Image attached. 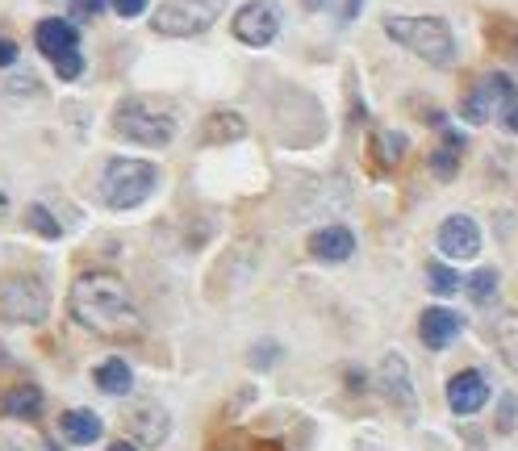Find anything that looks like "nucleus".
<instances>
[{
	"instance_id": "nucleus-23",
	"label": "nucleus",
	"mask_w": 518,
	"mask_h": 451,
	"mask_svg": "<svg viewBox=\"0 0 518 451\" xmlns=\"http://www.w3.org/2000/svg\"><path fill=\"white\" fill-rule=\"evenodd\" d=\"M493 293H498V272L493 268H481V272L468 276V297H473L477 305H489Z\"/></svg>"
},
{
	"instance_id": "nucleus-8",
	"label": "nucleus",
	"mask_w": 518,
	"mask_h": 451,
	"mask_svg": "<svg viewBox=\"0 0 518 451\" xmlns=\"http://www.w3.org/2000/svg\"><path fill=\"white\" fill-rule=\"evenodd\" d=\"M230 30H234V38H239L243 46H268L280 34V9H276V0H247V5L234 13Z\"/></svg>"
},
{
	"instance_id": "nucleus-7",
	"label": "nucleus",
	"mask_w": 518,
	"mask_h": 451,
	"mask_svg": "<svg viewBox=\"0 0 518 451\" xmlns=\"http://www.w3.org/2000/svg\"><path fill=\"white\" fill-rule=\"evenodd\" d=\"M514 97H518V92H514V80L506 76V71H489V76H481L460 97V117L468 126H485V122H493V117H502V109Z\"/></svg>"
},
{
	"instance_id": "nucleus-3",
	"label": "nucleus",
	"mask_w": 518,
	"mask_h": 451,
	"mask_svg": "<svg viewBox=\"0 0 518 451\" xmlns=\"http://www.w3.org/2000/svg\"><path fill=\"white\" fill-rule=\"evenodd\" d=\"M113 130L130 142H143V147H168L176 138V117L172 109H163L147 97H126L113 109Z\"/></svg>"
},
{
	"instance_id": "nucleus-15",
	"label": "nucleus",
	"mask_w": 518,
	"mask_h": 451,
	"mask_svg": "<svg viewBox=\"0 0 518 451\" xmlns=\"http://www.w3.org/2000/svg\"><path fill=\"white\" fill-rule=\"evenodd\" d=\"M351 251H356V234L347 226H322L310 234V255L322 264H343V259H351Z\"/></svg>"
},
{
	"instance_id": "nucleus-4",
	"label": "nucleus",
	"mask_w": 518,
	"mask_h": 451,
	"mask_svg": "<svg viewBox=\"0 0 518 451\" xmlns=\"http://www.w3.org/2000/svg\"><path fill=\"white\" fill-rule=\"evenodd\" d=\"M159 184V168L147 159H109V168L101 176V193L109 209H134L143 205Z\"/></svg>"
},
{
	"instance_id": "nucleus-9",
	"label": "nucleus",
	"mask_w": 518,
	"mask_h": 451,
	"mask_svg": "<svg viewBox=\"0 0 518 451\" xmlns=\"http://www.w3.org/2000/svg\"><path fill=\"white\" fill-rule=\"evenodd\" d=\"M381 393L389 406H397L406 418H414V406H418V393H414V381H410V368L397 351H389L381 360Z\"/></svg>"
},
{
	"instance_id": "nucleus-6",
	"label": "nucleus",
	"mask_w": 518,
	"mask_h": 451,
	"mask_svg": "<svg viewBox=\"0 0 518 451\" xmlns=\"http://www.w3.org/2000/svg\"><path fill=\"white\" fill-rule=\"evenodd\" d=\"M222 13H226V0H163L151 26L155 34H168V38H193V34H205Z\"/></svg>"
},
{
	"instance_id": "nucleus-22",
	"label": "nucleus",
	"mask_w": 518,
	"mask_h": 451,
	"mask_svg": "<svg viewBox=\"0 0 518 451\" xmlns=\"http://www.w3.org/2000/svg\"><path fill=\"white\" fill-rule=\"evenodd\" d=\"M493 343H498V355L506 360V368L518 372V310L498 318V326H493Z\"/></svg>"
},
{
	"instance_id": "nucleus-20",
	"label": "nucleus",
	"mask_w": 518,
	"mask_h": 451,
	"mask_svg": "<svg viewBox=\"0 0 518 451\" xmlns=\"http://www.w3.org/2000/svg\"><path fill=\"white\" fill-rule=\"evenodd\" d=\"M92 381H97L101 393H109V397H126L134 389V372H130L126 360H105L97 372H92Z\"/></svg>"
},
{
	"instance_id": "nucleus-21",
	"label": "nucleus",
	"mask_w": 518,
	"mask_h": 451,
	"mask_svg": "<svg viewBox=\"0 0 518 451\" xmlns=\"http://www.w3.org/2000/svg\"><path fill=\"white\" fill-rule=\"evenodd\" d=\"M247 134V122H243V117L239 113H209L205 117V130H201V138L205 142H239Z\"/></svg>"
},
{
	"instance_id": "nucleus-16",
	"label": "nucleus",
	"mask_w": 518,
	"mask_h": 451,
	"mask_svg": "<svg viewBox=\"0 0 518 451\" xmlns=\"http://www.w3.org/2000/svg\"><path fill=\"white\" fill-rule=\"evenodd\" d=\"M59 431H63V439L67 443H76V447H88V443H97L101 439V418L92 414V410H67L63 418H59Z\"/></svg>"
},
{
	"instance_id": "nucleus-28",
	"label": "nucleus",
	"mask_w": 518,
	"mask_h": 451,
	"mask_svg": "<svg viewBox=\"0 0 518 451\" xmlns=\"http://www.w3.org/2000/svg\"><path fill=\"white\" fill-rule=\"evenodd\" d=\"M255 443H259V439H251V435H243V431H230V435H226V447H218V451H255Z\"/></svg>"
},
{
	"instance_id": "nucleus-27",
	"label": "nucleus",
	"mask_w": 518,
	"mask_h": 451,
	"mask_svg": "<svg viewBox=\"0 0 518 451\" xmlns=\"http://www.w3.org/2000/svg\"><path fill=\"white\" fill-rule=\"evenodd\" d=\"M55 71H59V80H76L80 71H84L80 51H67V55H59V59H55Z\"/></svg>"
},
{
	"instance_id": "nucleus-19",
	"label": "nucleus",
	"mask_w": 518,
	"mask_h": 451,
	"mask_svg": "<svg viewBox=\"0 0 518 451\" xmlns=\"http://www.w3.org/2000/svg\"><path fill=\"white\" fill-rule=\"evenodd\" d=\"M406 134H397V130H372V147H368V155L376 159V168H397L402 163V155H406Z\"/></svg>"
},
{
	"instance_id": "nucleus-13",
	"label": "nucleus",
	"mask_w": 518,
	"mask_h": 451,
	"mask_svg": "<svg viewBox=\"0 0 518 451\" xmlns=\"http://www.w3.org/2000/svg\"><path fill=\"white\" fill-rule=\"evenodd\" d=\"M418 335H422V343H427L431 351H443V347H452V343L464 335V318H460L456 310L431 305V310L418 318Z\"/></svg>"
},
{
	"instance_id": "nucleus-34",
	"label": "nucleus",
	"mask_w": 518,
	"mask_h": 451,
	"mask_svg": "<svg viewBox=\"0 0 518 451\" xmlns=\"http://www.w3.org/2000/svg\"><path fill=\"white\" fill-rule=\"evenodd\" d=\"M109 451H138V447H134V443H126V439H122V443H113V447H109Z\"/></svg>"
},
{
	"instance_id": "nucleus-2",
	"label": "nucleus",
	"mask_w": 518,
	"mask_h": 451,
	"mask_svg": "<svg viewBox=\"0 0 518 451\" xmlns=\"http://www.w3.org/2000/svg\"><path fill=\"white\" fill-rule=\"evenodd\" d=\"M385 34L435 67H447L456 59V38L443 17H385Z\"/></svg>"
},
{
	"instance_id": "nucleus-33",
	"label": "nucleus",
	"mask_w": 518,
	"mask_h": 451,
	"mask_svg": "<svg viewBox=\"0 0 518 451\" xmlns=\"http://www.w3.org/2000/svg\"><path fill=\"white\" fill-rule=\"evenodd\" d=\"M360 9H364V0H347V5H343V21H351Z\"/></svg>"
},
{
	"instance_id": "nucleus-1",
	"label": "nucleus",
	"mask_w": 518,
	"mask_h": 451,
	"mask_svg": "<svg viewBox=\"0 0 518 451\" xmlns=\"http://www.w3.org/2000/svg\"><path fill=\"white\" fill-rule=\"evenodd\" d=\"M67 310H72V318L84 330L109 343H126L143 335V314L130 301L122 276L113 272H84L72 284V293H67Z\"/></svg>"
},
{
	"instance_id": "nucleus-12",
	"label": "nucleus",
	"mask_w": 518,
	"mask_h": 451,
	"mask_svg": "<svg viewBox=\"0 0 518 451\" xmlns=\"http://www.w3.org/2000/svg\"><path fill=\"white\" fill-rule=\"evenodd\" d=\"M485 401H489V381L477 368H468V372H460V376L447 381V406H452V414L468 418V414H477Z\"/></svg>"
},
{
	"instance_id": "nucleus-36",
	"label": "nucleus",
	"mask_w": 518,
	"mask_h": 451,
	"mask_svg": "<svg viewBox=\"0 0 518 451\" xmlns=\"http://www.w3.org/2000/svg\"><path fill=\"white\" fill-rule=\"evenodd\" d=\"M305 9H322V0H305Z\"/></svg>"
},
{
	"instance_id": "nucleus-30",
	"label": "nucleus",
	"mask_w": 518,
	"mask_h": 451,
	"mask_svg": "<svg viewBox=\"0 0 518 451\" xmlns=\"http://www.w3.org/2000/svg\"><path fill=\"white\" fill-rule=\"evenodd\" d=\"M113 9L122 17H138V13H147V0H113Z\"/></svg>"
},
{
	"instance_id": "nucleus-26",
	"label": "nucleus",
	"mask_w": 518,
	"mask_h": 451,
	"mask_svg": "<svg viewBox=\"0 0 518 451\" xmlns=\"http://www.w3.org/2000/svg\"><path fill=\"white\" fill-rule=\"evenodd\" d=\"M493 426H498L502 435H510L514 426H518V393H506V397H502V406H498V422H493Z\"/></svg>"
},
{
	"instance_id": "nucleus-32",
	"label": "nucleus",
	"mask_w": 518,
	"mask_h": 451,
	"mask_svg": "<svg viewBox=\"0 0 518 451\" xmlns=\"http://www.w3.org/2000/svg\"><path fill=\"white\" fill-rule=\"evenodd\" d=\"M101 9H105V0H80V9H76V13H80V17H97Z\"/></svg>"
},
{
	"instance_id": "nucleus-11",
	"label": "nucleus",
	"mask_w": 518,
	"mask_h": 451,
	"mask_svg": "<svg viewBox=\"0 0 518 451\" xmlns=\"http://www.w3.org/2000/svg\"><path fill=\"white\" fill-rule=\"evenodd\" d=\"M439 251L447 259H477L481 251V226L468 218V213H452L439 226Z\"/></svg>"
},
{
	"instance_id": "nucleus-14",
	"label": "nucleus",
	"mask_w": 518,
	"mask_h": 451,
	"mask_svg": "<svg viewBox=\"0 0 518 451\" xmlns=\"http://www.w3.org/2000/svg\"><path fill=\"white\" fill-rule=\"evenodd\" d=\"M34 42H38V51L51 59V63H55L59 55H67V51H80V34H76V26H72V21H59V17L38 21Z\"/></svg>"
},
{
	"instance_id": "nucleus-29",
	"label": "nucleus",
	"mask_w": 518,
	"mask_h": 451,
	"mask_svg": "<svg viewBox=\"0 0 518 451\" xmlns=\"http://www.w3.org/2000/svg\"><path fill=\"white\" fill-rule=\"evenodd\" d=\"M498 122H502V130H506V134H518V97H514V101L502 109V117H498Z\"/></svg>"
},
{
	"instance_id": "nucleus-24",
	"label": "nucleus",
	"mask_w": 518,
	"mask_h": 451,
	"mask_svg": "<svg viewBox=\"0 0 518 451\" xmlns=\"http://www.w3.org/2000/svg\"><path fill=\"white\" fill-rule=\"evenodd\" d=\"M427 280H431V289H435L439 297H452V293L460 289V276L447 268V264H427Z\"/></svg>"
},
{
	"instance_id": "nucleus-35",
	"label": "nucleus",
	"mask_w": 518,
	"mask_h": 451,
	"mask_svg": "<svg viewBox=\"0 0 518 451\" xmlns=\"http://www.w3.org/2000/svg\"><path fill=\"white\" fill-rule=\"evenodd\" d=\"M5 209H9V201H5V193H0V218H5Z\"/></svg>"
},
{
	"instance_id": "nucleus-18",
	"label": "nucleus",
	"mask_w": 518,
	"mask_h": 451,
	"mask_svg": "<svg viewBox=\"0 0 518 451\" xmlns=\"http://www.w3.org/2000/svg\"><path fill=\"white\" fill-rule=\"evenodd\" d=\"M443 130V147L431 151V172L435 180H452L460 172V151H464V138L452 126H439Z\"/></svg>"
},
{
	"instance_id": "nucleus-31",
	"label": "nucleus",
	"mask_w": 518,
	"mask_h": 451,
	"mask_svg": "<svg viewBox=\"0 0 518 451\" xmlns=\"http://www.w3.org/2000/svg\"><path fill=\"white\" fill-rule=\"evenodd\" d=\"M13 63H17V42L0 38V67H13Z\"/></svg>"
},
{
	"instance_id": "nucleus-25",
	"label": "nucleus",
	"mask_w": 518,
	"mask_h": 451,
	"mask_svg": "<svg viewBox=\"0 0 518 451\" xmlns=\"http://www.w3.org/2000/svg\"><path fill=\"white\" fill-rule=\"evenodd\" d=\"M26 222L42 234V239H59V234H63V226H59V222H55V218H51V213H46L42 205H30V209H26Z\"/></svg>"
},
{
	"instance_id": "nucleus-17",
	"label": "nucleus",
	"mask_w": 518,
	"mask_h": 451,
	"mask_svg": "<svg viewBox=\"0 0 518 451\" xmlns=\"http://www.w3.org/2000/svg\"><path fill=\"white\" fill-rule=\"evenodd\" d=\"M0 414L5 418H38L42 414V389L38 385H13L9 393H0Z\"/></svg>"
},
{
	"instance_id": "nucleus-5",
	"label": "nucleus",
	"mask_w": 518,
	"mask_h": 451,
	"mask_svg": "<svg viewBox=\"0 0 518 451\" xmlns=\"http://www.w3.org/2000/svg\"><path fill=\"white\" fill-rule=\"evenodd\" d=\"M51 310V293L34 272L0 276V318L17 326H38Z\"/></svg>"
},
{
	"instance_id": "nucleus-10",
	"label": "nucleus",
	"mask_w": 518,
	"mask_h": 451,
	"mask_svg": "<svg viewBox=\"0 0 518 451\" xmlns=\"http://www.w3.org/2000/svg\"><path fill=\"white\" fill-rule=\"evenodd\" d=\"M126 431L143 447H159L172 431V418H168V410H163L159 401H134V406L126 410Z\"/></svg>"
}]
</instances>
